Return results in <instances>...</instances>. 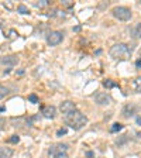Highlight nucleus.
Here are the masks:
<instances>
[{
  "label": "nucleus",
  "mask_w": 141,
  "mask_h": 158,
  "mask_svg": "<svg viewBox=\"0 0 141 158\" xmlns=\"http://www.w3.org/2000/svg\"><path fill=\"white\" fill-rule=\"evenodd\" d=\"M65 123L73 130H80L82 127H85L86 123H88V119H86V116H83L80 112L75 110L73 113L65 116Z\"/></svg>",
  "instance_id": "obj_1"
},
{
  "label": "nucleus",
  "mask_w": 141,
  "mask_h": 158,
  "mask_svg": "<svg viewBox=\"0 0 141 158\" xmlns=\"http://www.w3.org/2000/svg\"><path fill=\"white\" fill-rule=\"evenodd\" d=\"M110 56L114 59H128L131 56V49L128 48V45L126 44H116L110 48Z\"/></svg>",
  "instance_id": "obj_2"
},
{
  "label": "nucleus",
  "mask_w": 141,
  "mask_h": 158,
  "mask_svg": "<svg viewBox=\"0 0 141 158\" xmlns=\"http://www.w3.org/2000/svg\"><path fill=\"white\" fill-rule=\"evenodd\" d=\"M113 16L116 17V19L121 20V21H127V20L131 19V10L127 7H124V6H119V7H114L113 9Z\"/></svg>",
  "instance_id": "obj_3"
},
{
  "label": "nucleus",
  "mask_w": 141,
  "mask_h": 158,
  "mask_svg": "<svg viewBox=\"0 0 141 158\" xmlns=\"http://www.w3.org/2000/svg\"><path fill=\"white\" fill-rule=\"evenodd\" d=\"M62 38H64V35H62L61 31H51L47 37V43L49 45H58L62 41Z\"/></svg>",
  "instance_id": "obj_4"
},
{
  "label": "nucleus",
  "mask_w": 141,
  "mask_h": 158,
  "mask_svg": "<svg viewBox=\"0 0 141 158\" xmlns=\"http://www.w3.org/2000/svg\"><path fill=\"white\" fill-rule=\"evenodd\" d=\"M95 102L100 106H106L112 103V97L109 96L107 93H103V92H99V93L95 95Z\"/></svg>",
  "instance_id": "obj_5"
},
{
  "label": "nucleus",
  "mask_w": 141,
  "mask_h": 158,
  "mask_svg": "<svg viewBox=\"0 0 141 158\" xmlns=\"http://www.w3.org/2000/svg\"><path fill=\"white\" fill-rule=\"evenodd\" d=\"M59 109H61L62 114L68 116V114H71V113H73L75 110H76V106H75V103H73V102H71V100H65V102H62V103H61Z\"/></svg>",
  "instance_id": "obj_6"
},
{
  "label": "nucleus",
  "mask_w": 141,
  "mask_h": 158,
  "mask_svg": "<svg viewBox=\"0 0 141 158\" xmlns=\"http://www.w3.org/2000/svg\"><path fill=\"white\" fill-rule=\"evenodd\" d=\"M0 64L2 65H7V66H14L19 64V56L17 55H6L0 58Z\"/></svg>",
  "instance_id": "obj_7"
},
{
  "label": "nucleus",
  "mask_w": 141,
  "mask_h": 158,
  "mask_svg": "<svg viewBox=\"0 0 141 158\" xmlns=\"http://www.w3.org/2000/svg\"><path fill=\"white\" fill-rule=\"evenodd\" d=\"M137 112H138V106L134 105V103H127V105L124 106V109H123V116H124V117H131V116H134Z\"/></svg>",
  "instance_id": "obj_8"
},
{
  "label": "nucleus",
  "mask_w": 141,
  "mask_h": 158,
  "mask_svg": "<svg viewBox=\"0 0 141 158\" xmlns=\"http://www.w3.org/2000/svg\"><path fill=\"white\" fill-rule=\"evenodd\" d=\"M67 151H68V144H55L48 150V154L51 157H54L58 153H67Z\"/></svg>",
  "instance_id": "obj_9"
},
{
  "label": "nucleus",
  "mask_w": 141,
  "mask_h": 158,
  "mask_svg": "<svg viewBox=\"0 0 141 158\" xmlns=\"http://www.w3.org/2000/svg\"><path fill=\"white\" fill-rule=\"evenodd\" d=\"M56 114V109L54 106H45L43 107V116L47 119H54Z\"/></svg>",
  "instance_id": "obj_10"
},
{
  "label": "nucleus",
  "mask_w": 141,
  "mask_h": 158,
  "mask_svg": "<svg viewBox=\"0 0 141 158\" xmlns=\"http://www.w3.org/2000/svg\"><path fill=\"white\" fill-rule=\"evenodd\" d=\"M13 150L7 147H0V158H11Z\"/></svg>",
  "instance_id": "obj_11"
},
{
  "label": "nucleus",
  "mask_w": 141,
  "mask_h": 158,
  "mask_svg": "<svg viewBox=\"0 0 141 158\" xmlns=\"http://www.w3.org/2000/svg\"><path fill=\"white\" fill-rule=\"evenodd\" d=\"M133 38L134 40H138V38H141V23H138L136 27H134V30H133Z\"/></svg>",
  "instance_id": "obj_12"
},
{
  "label": "nucleus",
  "mask_w": 141,
  "mask_h": 158,
  "mask_svg": "<svg viewBox=\"0 0 141 158\" xmlns=\"http://www.w3.org/2000/svg\"><path fill=\"white\" fill-rule=\"evenodd\" d=\"M9 95V89L6 88V86L0 85V99H3V97H6Z\"/></svg>",
  "instance_id": "obj_13"
},
{
  "label": "nucleus",
  "mask_w": 141,
  "mask_h": 158,
  "mask_svg": "<svg viewBox=\"0 0 141 158\" xmlns=\"http://www.w3.org/2000/svg\"><path fill=\"white\" fill-rule=\"evenodd\" d=\"M121 129H123V126H121L120 123H114L112 127H110V131H112V133H117V131H120Z\"/></svg>",
  "instance_id": "obj_14"
},
{
  "label": "nucleus",
  "mask_w": 141,
  "mask_h": 158,
  "mask_svg": "<svg viewBox=\"0 0 141 158\" xmlns=\"http://www.w3.org/2000/svg\"><path fill=\"white\" fill-rule=\"evenodd\" d=\"M103 86H104V88H109V89H112V88H116V86H117V85H116L114 82H112V80H110V79H107V80H104V82H103Z\"/></svg>",
  "instance_id": "obj_15"
},
{
  "label": "nucleus",
  "mask_w": 141,
  "mask_h": 158,
  "mask_svg": "<svg viewBox=\"0 0 141 158\" xmlns=\"http://www.w3.org/2000/svg\"><path fill=\"white\" fill-rule=\"evenodd\" d=\"M134 89H136L137 92H141V76L134 80Z\"/></svg>",
  "instance_id": "obj_16"
},
{
  "label": "nucleus",
  "mask_w": 141,
  "mask_h": 158,
  "mask_svg": "<svg viewBox=\"0 0 141 158\" xmlns=\"http://www.w3.org/2000/svg\"><path fill=\"white\" fill-rule=\"evenodd\" d=\"M48 4H49V2H48V0H41V2H38V3H34L35 7H40V9L45 7V6H48Z\"/></svg>",
  "instance_id": "obj_17"
},
{
  "label": "nucleus",
  "mask_w": 141,
  "mask_h": 158,
  "mask_svg": "<svg viewBox=\"0 0 141 158\" xmlns=\"http://www.w3.org/2000/svg\"><path fill=\"white\" fill-rule=\"evenodd\" d=\"M17 11H19V13H21V14H28V9H27L24 4H20L19 7H17Z\"/></svg>",
  "instance_id": "obj_18"
},
{
  "label": "nucleus",
  "mask_w": 141,
  "mask_h": 158,
  "mask_svg": "<svg viewBox=\"0 0 141 158\" xmlns=\"http://www.w3.org/2000/svg\"><path fill=\"white\" fill-rule=\"evenodd\" d=\"M28 100H30L31 103H34V105H35V103H38V96H37L35 93H31V95H28Z\"/></svg>",
  "instance_id": "obj_19"
},
{
  "label": "nucleus",
  "mask_w": 141,
  "mask_h": 158,
  "mask_svg": "<svg viewBox=\"0 0 141 158\" xmlns=\"http://www.w3.org/2000/svg\"><path fill=\"white\" fill-rule=\"evenodd\" d=\"M7 141H9V143H11V144H17V143L20 141V137H19V136H16V134H14V136H11L10 138L7 140Z\"/></svg>",
  "instance_id": "obj_20"
},
{
  "label": "nucleus",
  "mask_w": 141,
  "mask_h": 158,
  "mask_svg": "<svg viewBox=\"0 0 141 158\" xmlns=\"http://www.w3.org/2000/svg\"><path fill=\"white\" fill-rule=\"evenodd\" d=\"M62 6H64V7H72V6H73V2H71V0H64V2H62Z\"/></svg>",
  "instance_id": "obj_21"
},
{
  "label": "nucleus",
  "mask_w": 141,
  "mask_h": 158,
  "mask_svg": "<svg viewBox=\"0 0 141 158\" xmlns=\"http://www.w3.org/2000/svg\"><path fill=\"white\" fill-rule=\"evenodd\" d=\"M54 158H68V154L67 153H58L54 155Z\"/></svg>",
  "instance_id": "obj_22"
},
{
  "label": "nucleus",
  "mask_w": 141,
  "mask_h": 158,
  "mask_svg": "<svg viewBox=\"0 0 141 158\" xmlns=\"http://www.w3.org/2000/svg\"><path fill=\"white\" fill-rule=\"evenodd\" d=\"M67 131H68L67 129H61V130H58V131H56V136L61 137V136H64V134H67Z\"/></svg>",
  "instance_id": "obj_23"
},
{
  "label": "nucleus",
  "mask_w": 141,
  "mask_h": 158,
  "mask_svg": "<svg viewBox=\"0 0 141 158\" xmlns=\"http://www.w3.org/2000/svg\"><path fill=\"white\" fill-rule=\"evenodd\" d=\"M126 141H127V136H121V138L117 140V144H119V145H121L123 143H126Z\"/></svg>",
  "instance_id": "obj_24"
},
{
  "label": "nucleus",
  "mask_w": 141,
  "mask_h": 158,
  "mask_svg": "<svg viewBox=\"0 0 141 158\" xmlns=\"http://www.w3.org/2000/svg\"><path fill=\"white\" fill-rule=\"evenodd\" d=\"M86 157H88V158H93V157H95V154L92 153V151H88V153H86Z\"/></svg>",
  "instance_id": "obj_25"
},
{
  "label": "nucleus",
  "mask_w": 141,
  "mask_h": 158,
  "mask_svg": "<svg viewBox=\"0 0 141 158\" xmlns=\"http://www.w3.org/2000/svg\"><path fill=\"white\" fill-rule=\"evenodd\" d=\"M3 6H4V7H7V9H11V7H13V6H11V3H4Z\"/></svg>",
  "instance_id": "obj_26"
},
{
  "label": "nucleus",
  "mask_w": 141,
  "mask_h": 158,
  "mask_svg": "<svg viewBox=\"0 0 141 158\" xmlns=\"http://www.w3.org/2000/svg\"><path fill=\"white\" fill-rule=\"evenodd\" d=\"M136 66L137 68H141V59H138V61L136 62Z\"/></svg>",
  "instance_id": "obj_27"
},
{
  "label": "nucleus",
  "mask_w": 141,
  "mask_h": 158,
  "mask_svg": "<svg viewBox=\"0 0 141 158\" xmlns=\"http://www.w3.org/2000/svg\"><path fill=\"white\" fill-rule=\"evenodd\" d=\"M137 124H140V126H141V117H137Z\"/></svg>",
  "instance_id": "obj_28"
},
{
  "label": "nucleus",
  "mask_w": 141,
  "mask_h": 158,
  "mask_svg": "<svg viewBox=\"0 0 141 158\" xmlns=\"http://www.w3.org/2000/svg\"><path fill=\"white\" fill-rule=\"evenodd\" d=\"M17 73H19V75H23V73H24V69H20V71H19V72H17Z\"/></svg>",
  "instance_id": "obj_29"
},
{
  "label": "nucleus",
  "mask_w": 141,
  "mask_h": 158,
  "mask_svg": "<svg viewBox=\"0 0 141 158\" xmlns=\"http://www.w3.org/2000/svg\"><path fill=\"white\" fill-rule=\"evenodd\" d=\"M4 110H6L4 106H0V112H4Z\"/></svg>",
  "instance_id": "obj_30"
},
{
  "label": "nucleus",
  "mask_w": 141,
  "mask_h": 158,
  "mask_svg": "<svg viewBox=\"0 0 141 158\" xmlns=\"http://www.w3.org/2000/svg\"><path fill=\"white\" fill-rule=\"evenodd\" d=\"M2 27H3V26H2V21H0V28H2Z\"/></svg>",
  "instance_id": "obj_31"
}]
</instances>
